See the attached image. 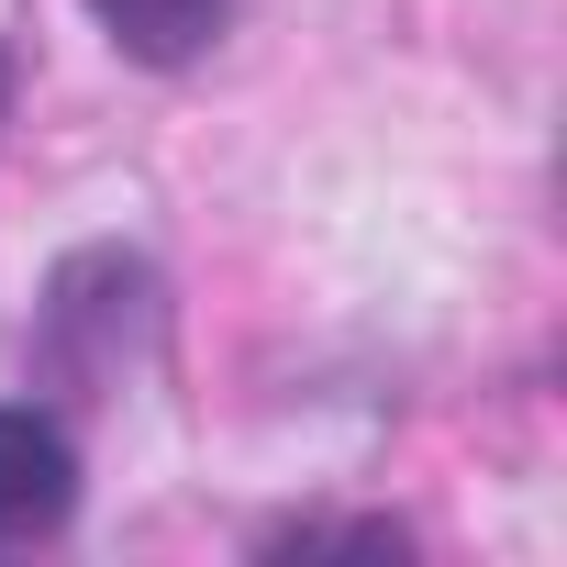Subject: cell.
Wrapping results in <instances>:
<instances>
[{"label":"cell","instance_id":"obj_1","mask_svg":"<svg viewBox=\"0 0 567 567\" xmlns=\"http://www.w3.org/2000/svg\"><path fill=\"white\" fill-rule=\"evenodd\" d=\"M79 501V456L45 412H0V556L12 545H45Z\"/></svg>","mask_w":567,"mask_h":567},{"label":"cell","instance_id":"obj_2","mask_svg":"<svg viewBox=\"0 0 567 567\" xmlns=\"http://www.w3.org/2000/svg\"><path fill=\"white\" fill-rule=\"evenodd\" d=\"M90 12L112 23V45H134V56L178 68V56H200V45H212L223 0H90Z\"/></svg>","mask_w":567,"mask_h":567}]
</instances>
